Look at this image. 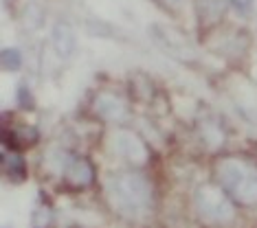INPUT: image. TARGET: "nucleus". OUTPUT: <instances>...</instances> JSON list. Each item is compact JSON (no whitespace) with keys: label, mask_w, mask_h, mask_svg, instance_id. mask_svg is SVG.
Returning a JSON list of instances; mask_svg holds the SVG:
<instances>
[{"label":"nucleus","mask_w":257,"mask_h":228,"mask_svg":"<svg viewBox=\"0 0 257 228\" xmlns=\"http://www.w3.org/2000/svg\"><path fill=\"white\" fill-rule=\"evenodd\" d=\"M108 195L119 213L127 217H141L152 208L154 186L148 175L139 171H123L108 182Z\"/></svg>","instance_id":"obj_1"},{"label":"nucleus","mask_w":257,"mask_h":228,"mask_svg":"<svg viewBox=\"0 0 257 228\" xmlns=\"http://www.w3.org/2000/svg\"><path fill=\"white\" fill-rule=\"evenodd\" d=\"M218 180L231 200L244 206L257 204V167L244 158H224L218 165Z\"/></svg>","instance_id":"obj_2"},{"label":"nucleus","mask_w":257,"mask_h":228,"mask_svg":"<svg viewBox=\"0 0 257 228\" xmlns=\"http://www.w3.org/2000/svg\"><path fill=\"white\" fill-rule=\"evenodd\" d=\"M196 210L198 215L209 221V224H222V221H231L233 215H235V208L231 204V197L226 195L224 189L215 184H202L198 186L196 195Z\"/></svg>","instance_id":"obj_3"},{"label":"nucleus","mask_w":257,"mask_h":228,"mask_svg":"<svg viewBox=\"0 0 257 228\" xmlns=\"http://www.w3.org/2000/svg\"><path fill=\"white\" fill-rule=\"evenodd\" d=\"M110 149L119 158H123L125 162H132V165H145L150 158V151L145 147V143L139 138V134H134L130 130L114 132L110 136Z\"/></svg>","instance_id":"obj_4"},{"label":"nucleus","mask_w":257,"mask_h":228,"mask_svg":"<svg viewBox=\"0 0 257 228\" xmlns=\"http://www.w3.org/2000/svg\"><path fill=\"white\" fill-rule=\"evenodd\" d=\"M64 180L66 184H71L73 189H86L95 182V167L88 158H73L64 165Z\"/></svg>","instance_id":"obj_5"},{"label":"nucleus","mask_w":257,"mask_h":228,"mask_svg":"<svg viewBox=\"0 0 257 228\" xmlns=\"http://www.w3.org/2000/svg\"><path fill=\"white\" fill-rule=\"evenodd\" d=\"M95 112L106 121H121L127 116V108L121 103L119 97L103 92V95H99L95 99Z\"/></svg>","instance_id":"obj_6"},{"label":"nucleus","mask_w":257,"mask_h":228,"mask_svg":"<svg viewBox=\"0 0 257 228\" xmlns=\"http://www.w3.org/2000/svg\"><path fill=\"white\" fill-rule=\"evenodd\" d=\"M51 42H53V49L60 57H68L75 51V33L71 25L66 22H57L51 31Z\"/></svg>","instance_id":"obj_7"},{"label":"nucleus","mask_w":257,"mask_h":228,"mask_svg":"<svg viewBox=\"0 0 257 228\" xmlns=\"http://www.w3.org/2000/svg\"><path fill=\"white\" fill-rule=\"evenodd\" d=\"M226 9V0H196V14L202 25H215Z\"/></svg>","instance_id":"obj_8"},{"label":"nucleus","mask_w":257,"mask_h":228,"mask_svg":"<svg viewBox=\"0 0 257 228\" xmlns=\"http://www.w3.org/2000/svg\"><path fill=\"white\" fill-rule=\"evenodd\" d=\"M3 167H5V171L9 173V178L11 180H16V182H20L22 178H25V160L16 154H9V151H5L3 154Z\"/></svg>","instance_id":"obj_9"},{"label":"nucleus","mask_w":257,"mask_h":228,"mask_svg":"<svg viewBox=\"0 0 257 228\" xmlns=\"http://www.w3.org/2000/svg\"><path fill=\"white\" fill-rule=\"evenodd\" d=\"M202 136H204V143L209 147H220L222 140H224V134L220 132V127H215L213 123H204L202 125Z\"/></svg>","instance_id":"obj_10"},{"label":"nucleus","mask_w":257,"mask_h":228,"mask_svg":"<svg viewBox=\"0 0 257 228\" xmlns=\"http://www.w3.org/2000/svg\"><path fill=\"white\" fill-rule=\"evenodd\" d=\"M22 66V55L16 49H5L3 51V68L5 70H20Z\"/></svg>","instance_id":"obj_11"},{"label":"nucleus","mask_w":257,"mask_h":228,"mask_svg":"<svg viewBox=\"0 0 257 228\" xmlns=\"http://www.w3.org/2000/svg\"><path fill=\"white\" fill-rule=\"evenodd\" d=\"M231 3H233V7L237 9V14L248 16L250 9H253V5H255V0H231Z\"/></svg>","instance_id":"obj_12"},{"label":"nucleus","mask_w":257,"mask_h":228,"mask_svg":"<svg viewBox=\"0 0 257 228\" xmlns=\"http://www.w3.org/2000/svg\"><path fill=\"white\" fill-rule=\"evenodd\" d=\"M174 3H176V0H174Z\"/></svg>","instance_id":"obj_13"}]
</instances>
